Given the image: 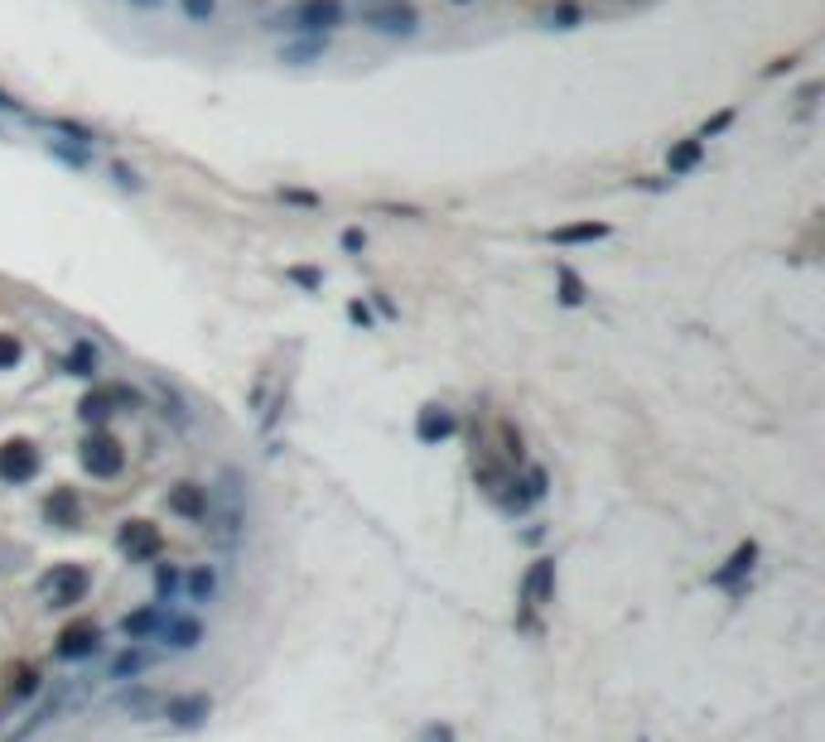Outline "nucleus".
Returning <instances> with one entry per match:
<instances>
[{
	"label": "nucleus",
	"instance_id": "obj_8",
	"mask_svg": "<svg viewBox=\"0 0 825 742\" xmlns=\"http://www.w3.org/2000/svg\"><path fill=\"white\" fill-rule=\"evenodd\" d=\"M521 603L531 607H550L555 603V560H536L527 569V583H521Z\"/></svg>",
	"mask_w": 825,
	"mask_h": 742
},
{
	"label": "nucleus",
	"instance_id": "obj_21",
	"mask_svg": "<svg viewBox=\"0 0 825 742\" xmlns=\"http://www.w3.org/2000/svg\"><path fill=\"white\" fill-rule=\"evenodd\" d=\"M213 593H217V569H213V564L193 569V573H189V598H193V603H213Z\"/></svg>",
	"mask_w": 825,
	"mask_h": 742
},
{
	"label": "nucleus",
	"instance_id": "obj_13",
	"mask_svg": "<svg viewBox=\"0 0 825 742\" xmlns=\"http://www.w3.org/2000/svg\"><path fill=\"white\" fill-rule=\"evenodd\" d=\"M449 434H454V415L444 410V405H420V415H415V438L420 444H444Z\"/></svg>",
	"mask_w": 825,
	"mask_h": 742
},
{
	"label": "nucleus",
	"instance_id": "obj_38",
	"mask_svg": "<svg viewBox=\"0 0 825 742\" xmlns=\"http://www.w3.org/2000/svg\"><path fill=\"white\" fill-rule=\"evenodd\" d=\"M362 246H367V236H362L358 227H348V232H343V251H362Z\"/></svg>",
	"mask_w": 825,
	"mask_h": 742
},
{
	"label": "nucleus",
	"instance_id": "obj_18",
	"mask_svg": "<svg viewBox=\"0 0 825 742\" xmlns=\"http://www.w3.org/2000/svg\"><path fill=\"white\" fill-rule=\"evenodd\" d=\"M609 236V227L603 222H580V227H555L550 232V242H560V246H580V242H603Z\"/></svg>",
	"mask_w": 825,
	"mask_h": 742
},
{
	"label": "nucleus",
	"instance_id": "obj_14",
	"mask_svg": "<svg viewBox=\"0 0 825 742\" xmlns=\"http://www.w3.org/2000/svg\"><path fill=\"white\" fill-rule=\"evenodd\" d=\"M155 665V651H145V646H136V641H131V646L116 655L111 661V670H107V680H116V685H131V680H141V675Z\"/></svg>",
	"mask_w": 825,
	"mask_h": 742
},
{
	"label": "nucleus",
	"instance_id": "obj_20",
	"mask_svg": "<svg viewBox=\"0 0 825 742\" xmlns=\"http://www.w3.org/2000/svg\"><path fill=\"white\" fill-rule=\"evenodd\" d=\"M97 366H102V357H97V347L82 337V343H73V352H68V371L73 376H97Z\"/></svg>",
	"mask_w": 825,
	"mask_h": 742
},
{
	"label": "nucleus",
	"instance_id": "obj_16",
	"mask_svg": "<svg viewBox=\"0 0 825 742\" xmlns=\"http://www.w3.org/2000/svg\"><path fill=\"white\" fill-rule=\"evenodd\" d=\"M121 708L131 718H150V714H160V699H155V689H145L141 680H131V689L121 695Z\"/></svg>",
	"mask_w": 825,
	"mask_h": 742
},
{
	"label": "nucleus",
	"instance_id": "obj_10",
	"mask_svg": "<svg viewBox=\"0 0 825 742\" xmlns=\"http://www.w3.org/2000/svg\"><path fill=\"white\" fill-rule=\"evenodd\" d=\"M333 25H343L339 0H305V5L290 15V29H333Z\"/></svg>",
	"mask_w": 825,
	"mask_h": 742
},
{
	"label": "nucleus",
	"instance_id": "obj_34",
	"mask_svg": "<svg viewBox=\"0 0 825 742\" xmlns=\"http://www.w3.org/2000/svg\"><path fill=\"white\" fill-rule=\"evenodd\" d=\"M348 318H352V324H362V328H372V309H367L362 299H352V304H348Z\"/></svg>",
	"mask_w": 825,
	"mask_h": 742
},
{
	"label": "nucleus",
	"instance_id": "obj_35",
	"mask_svg": "<svg viewBox=\"0 0 825 742\" xmlns=\"http://www.w3.org/2000/svg\"><path fill=\"white\" fill-rule=\"evenodd\" d=\"M729 121H734V111H719V116H715V121H710V126H705V130H700V140H710V135H719V130H724V126H729Z\"/></svg>",
	"mask_w": 825,
	"mask_h": 742
},
{
	"label": "nucleus",
	"instance_id": "obj_3",
	"mask_svg": "<svg viewBox=\"0 0 825 742\" xmlns=\"http://www.w3.org/2000/svg\"><path fill=\"white\" fill-rule=\"evenodd\" d=\"M97 646H102V627H97V622H73V627L58 632L54 655H58V661H68V665H78V661H88Z\"/></svg>",
	"mask_w": 825,
	"mask_h": 742
},
{
	"label": "nucleus",
	"instance_id": "obj_40",
	"mask_svg": "<svg viewBox=\"0 0 825 742\" xmlns=\"http://www.w3.org/2000/svg\"><path fill=\"white\" fill-rule=\"evenodd\" d=\"M642 742H647V737H642Z\"/></svg>",
	"mask_w": 825,
	"mask_h": 742
},
{
	"label": "nucleus",
	"instance_id": "obj_4",
	"mask_svg": "<svg viewBox=\"0 0 825 742\" xmlns=\"http://www.w3.org/2000/svg\"><path fill=\"white\" fill-rule=\"evenodd\" d=\"M82 468H88L92 478H116V472L126 468V448L116 444L111 434H92L88 444H82Z\"/></svg>",
	"mask_w": 825,
	"mask_h": 742
},
{
	"label": "nucleus",
	"instance_id": "obj_12",
	"mask_svg": "<svg viewBox=\"0 0 825 742\" xmlns=\"http://www.w3.org/2000/svg\"><path fill=\"white\" fill-rule=\"evenodd\" d=\"M170 613H174V607H160V603L141 607V613H126V617H121V636H126V641L160 636V627H164V617H170Z\"/></svg>",
	"mask_w": 825,
	"mask_h": 742
},
{
	"label": "nucleus",
	"instance_id": "obj_11",
	"mask_svg": "<svg viewBox=\"0 0 825 742\" xmlns=\"http://www.w3.org/2000/svg\"><path fill=\"white\" fill-rule=\"evenodd\" d=\"M170 511L174 516H183V520H208V487H198V482H179V487H170Z\"/></svg>",
	"mask_w": 825,
	"mask_h": 742
},
{
	"label": "nucleus",
	"instance_id": "obj_28",
	"mask_svg": "<svg viewBox=\"0 0 825 742\" xmlns=\"http://www.w3.org/2000/svg\"><path fill=\"white\" fill-rule=\"evenodd\" d=\"M324 48H329V39H309V44H299V48H285L280 58H285V63H305V58H319Z\"/></svg>",
	"mask_w": 825,
	"mask_h": 742
},
{
	"label": "nucleus",
	"instance_id": "obj_2",
	"mask_svg": "<svg viewBox=\"0 0 825 742\" xmlns=\"http://www.w3.org/2000/svg\"><path fill=\"white\" fill-rule=\"evenodd\" d=\"M39 478V448L29 438H5L0 444V482L5 487H20V482H35Z\"/></svg>",
	"mask_w": 825,
	"mask_h": 742
},
{
	"label": "nucleus",
	"instance_id": "obj_31",
	"mask_svg": "<svg viewBox=\"0 0 825 742\" xmlns=\"http://www.w3.org/2000/svg\"><path fill=\"white\" fill-rule=\"evenodd\" d=\"M290 280L305 284V290H319V284H324V275H319L314 265H290Z\"/></svg>",
	"mask_w": 825,
	"mask_h": 742
},
{
	"label": "nucleus",
	"instance_id": "obj_27",
	"mask_svg": "<svg viewBox=\"0 0 825 742\" xmlns=\"http://www.w3.org/2000/svg\"><path fill=\"white\" fill-rule=\"evenodd\" d=\"M25 357V347H20V337L15 333H0V371H10L15 362Z\"/></svg>",
	"mask_w": 825,
	"mask_h": 742
},
{
	"label": "nucleus",
	"instance_id": "obj_6",
	"mask_svg": "<svg viewBox=\"0 0 825 742\" xmlns=\"http://www.w3.org/2000/svg\"><path fill=\"white\" fill-rule=\"evenodd\" d=\"M160 714L170 718L174 728H198V723H208L213 699L208 695H170V699H160Z\"/></svg>",
	"mask_w": 825,
	"mask_h": 742
},
{
	"label": "nucleus",
	"instance_id": "obj_9",
	"mask_svg": "<svg viewBox=\"0 0 825 742\" xmlns=\"http://www.w3.org/2000/svg\"><path fill=\"white\" fill-rule=\"evenodd\" d=\"M160 641H164V651H193L198 641H204V622L183 617V613H170V617H164V627H160Z\"/></svg>",
	"mask_w": 825,
	"mask_h": 742
},
{
	"label": "nucleus",
	"instance_id": "obj_24",
	"mask_svg": "<svg viewBox=\"0 0 825 742\" xmlns=\"http://www.w3.org/2000/svg\"><path fill=\"white\" fill-rule=\"evenodd\" d=\"M555 280H560V299L569 304V309H575V304H584V294H589V290H584V280H580L569 265H560V270H555Z\"/></svg>",
	"mask_w": 825,
	"mask_h": 742
},
{
	"label": "nucleus",
	"instance_id": "obj_23",
	"mask_svg": "<svg viewBox=\"0 0 825 742\" xmlns=\"http://www.w3.org/2000/svg\"><path fill=\"white\" fill-rule=\"evenodd\" d=\"M700 155H705V140H685V145H676V149H671V174H685V169H695Z\"/></svg>",
	"mask_w": 825,
	"mask_h": 742
},
{
	"label": "nucleus",
	"instance_id": "obj_32",
	"mask_svg": "<svg viewBox=\"0 0 825 742\" xmlns=\"http://www.w3.org/2000/svg\"><path fill=\"white\" fill-rule=\"evenodd\" d=\"M48 155H58V160H68V164H88V155H82V149H73V145H63V140H48Z\"/></svg>",
	"mask_w": 825,
	"mask_h": 742
},
{
	"label": "nucleus",
	"instance_id": "obj_36",
	"mask_svg": "<svg viewBox=\"0 0 825 742\" xmlns=\"http://www.w3.org/2000/svg\"><path fill=\"white\" fill-rule=\"evenodd\" d=\"M116 183H121V189H141V174L126 169V164H116Z\"/></svg>",
	"mask_w": 825,
	"mask_h": 742
},
{
	"label": "nucleus",
	"instance_id": "obj_30",
	"mask_svg": "<svg viewBox=\"0 0 825 742\" xmlns=\"http://www.w3.org/2000/svg\"><path fill=\"white\" fill-rule=\"evenodd\" d=\"M550 25H555V29H575V25H580V5H555V10H550Z\"/></svg>",
	"mask_w": 825,
	"mask_h": 742
},
{
	"label": "nucleus",
	"instance_id": "obj_1",
	"mask_svg": "<svg viewBox=\"0 0 825 742\" xmlns=\"http://www.w3.org/2000/svg\"><path fill=\"white\" fill-rule=\"evenodd\" d=\"M88 588H92V579H88V569H82V564H54L44 573L48 607H78L82 598H88Z\"/></svg>",
	"mask_w": 825,
	"mask_h": 742
},
{
	"label": "nucleus",
	"instance_id": "obj_29",
	"mask_svg": "<svg viewBox=\"0 0 825 742\" xmlns=\"http://www.w3.org/2000/svg\"><path fill=\"white\" fill-rule=\"evenodd\" d=\"M179 5H183V15L198 20V25H208L213 15H217V0H179Z\"/></svg>",
	"mask_w": 825,
	"mask_h": 742
},
{
	"label": "nucleus",
	"instance_id": "obj_7",
	"mask_svg": "<svg viewBox=\"0 0 825 742\" xmlns=\"http://www.w3.org/2000/svg\"><path fill=\"white\" fill-rule=\"evenodd\" d=\"M121 550L131 554V560H160L164 535H160V526H150V520H126L121 526Z\"/></svg>",
	"mask_w": 825,
	"mask_h": 742
},
{
	"label": "nucleus",
	"instance_id": "obj_37",
	"mask_svg": "<svg viewBox=\"0 0 825 742\" xmlns=\"http://www.w3.org/2000/svg\"><path fill=\"white\" fill-rule=\"evenodd\" d=\"M280 198H285V202H299V208H319V198H314V193H299V189H285Z\"/></svg>",
	"mask_w": 825,
	"mask_h": 742
},
{
	"label": "nucleus",
	"instance_id": "obj_33",
	"mask_svg": "<svg viewBox=\"0 0 825 742\" xmlns=\"http://www.w3.org/2000/svg\"><path fill=\"white\" fill-rule=\"evenodd\" d=\"M420 742H454V728L449 723H430V728L420 733Z\"/></svg>",
	"mask_w": 825,
	"mask_h": 742
},
{
	"label": "nucleus",
	"instance_id": "obj_15",
	"mask_svg": "<svg viewBox=\"0 0 825 742\" xmlns=\"http://www.w3.org/2000/svg\"><path fill=\"white\" fill-rule=\"evenodd\" d=\"M44 516L54 520V526H82V501H78V492L58 487V492L44 501Z\"/></svg>",
	"mask_w": 825,
	"mask_h": 742
},
{
	"label": "nucleus",
	"instance_id": "obj_22",
	"mask_svg": "<svg viewBox=\"0 0 825 742\" xmlns=\"http://www.w3.org/2000/svg\"><path fill=\"white\" fill-rule=\"evenodd\" d=\"M78 415L88 419V425H107V415H111V396H107V391H97V396H82Z\"/></svg>",
	"mask_w": 825,
	"mask_h": 742
},
{
	"label": "nucleus",
	"instance_id": "obj_5",
	"mask_svg": "<svg viewBox=\"0 0 825 742\" xmlns=\"http://www.w3.org/2000/svg\"><path fill=\"white\" fill-rule=\"evenodd\" d=\"M753 564H757V540H744V545L724 560V569L710 573V583H715V588H729V593L738 598V593H744V579L753 573Z\"/></svg>",
	"mask_w": 825,
	"mask_h": 742
},
{
	"label": "nucleus",
	"instance_id": "obj_25",
	"mask_svg": "<svg viewBox=\"0 0 825 742\" xmlns=\"http://www.w3.org/2000/svg\"><path fill=\"white\" fill-rule=\"evenodd\" d=\"M155 396H160V405H164V415H174L179 425H189V419H193V415H189V405H183V396L174 391V386H164V381H160V386H155Z\"/></svg>",
	"mask_w": 825,
	"mask_h": 742
},
{
	"label": "nucleus",
	"instance_id": "obj_26",
	"mask_svg": "<svg viewBox=\"0 0 825 742\" xmlns=\"http://www.w3.org/2000/svg\"><path fill=\"white\" fill-rule=\"evenodd\" d=\"M35 689H39V675H35V670H29V665H25V670H15V680H10V699H29Z\"/></svg>",
	"mask_w": 825,
	"mask_h": 742
},
{
	"label": "nucleus",
	"instance_id": "obj_17",
	"mask_svg": "<svg viewBox=\"0 0 825 742\" xmlns=\"http://www.w3.org/2000/svg\"><path fill=\"white\" fill-rule=\"evenodd\" d=\"M179 588H183V573H179L174 564H155V603H160V607H174Z\"/></svg>",
	"mask_w": 825,
	"mask_h": 742
},
{
	"label": "nucleus",
	"instance_id": "obj_19",
	"mask_svg": "<svg viewBox=\"0 0 825 742\" xmlns=\"http://www.w3.org/2000/svg\"><path fill=\"white\" fill-rule=\"evenodd\" d=\"M367 25H377L386 34H415V10H406V5H401V10H377Z\"/></svg>",
	"mask_w": 825,
	"mask_h": 742
},
{
	"label": "nucleus",
	"instance_id": "obj_39",
	"mask_svg": "<svg viewBox=\"0 0 825 742\" xmlns=\"http://www.w3.org/2000/svg\"><path fill=\"white\" fill-rule=\"evenodd\" d=\"M0 111H20V101H15L10 92H0Z\"/></svg>",
	"mask_w": 825,
	"mask_h": 742
}]
</instances>
